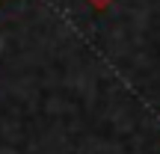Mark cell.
Returning <instances> with one entry per match:
<instances>
[{
	"instance_id": "cell-1",
	"label": "cell",
	"mask_w": 160,
	"mask_h": 154,
	"mask_svg": "<svg viewBox=\"0 0 160 154\" xmlns=\"http://www.w3.org/2000/svg\"><path fill=\"white\" fill-rule=\"evenodd\" d=\"M92 3H95V6H104V3H110V0H92Z\"/></svg>"
}]
</instances>
